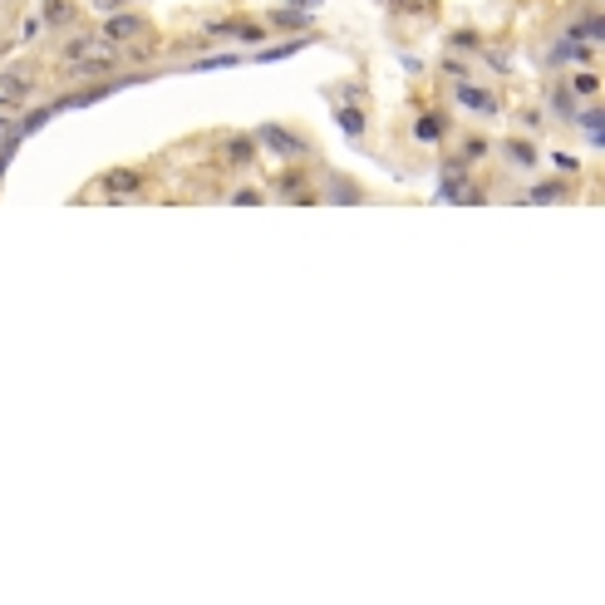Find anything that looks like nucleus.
I'll use <instances>...</instances> for the list:
<instances>
[{"instance_id":"nucleus-5","label":"nucleus","mask_w":605,"mask_h":605,"mask_svg":"<svg viewBox=\"0 0 605 605\" xmlns=\"http://www.w3.org/2000/svg\"><path fill=\"white\" fill-rule=\"evenodd\" d=\"M453 133V119L443 114V109H433V114H424V119L414 123V143H424V148H433V143H443Z\"/></svg>"},{"instance_id":"nucleus-17","label":"nucleus","mask_w":605,"mask_h":605,"mask_svg":"<svg viewBox=\"0 0 605 605\" xmlns=\"http://www.w3.org/2000/svg\"><path fill=\"white\" fill-rule=\"evenodd\" d=\"M232 64H242V55H207V60H192L187 69H197V74H207V69H232Z\"/></svg>"},{"instance_id":"nucleus-4","label":"nucleus","mask_w":605,"mask_h":605,"mask_svg":"<svg viewBox=\"0 0 605 605\" xmlns=\"http://www.w3.org/2000/svg\"><path fill=\"white\" fill-rule=\"evenodd\" d=\"M261 143H266L271 153H281V158H305V153H310V143L296 138V133H286L281 123H266V128H261Z\"/></svg>"},{"instance_id":"nucleus-16","label":"nucleus","mask_w":605,"mask_h":605,"mask_svg":"<svg viewBox=\"0 0 605 605\" xmlns=\"http://www.w3.org/2000/svg\"><path fill=\"white\" fill-rule=\"evenodd\" d=\"M227 158H232L237 168H246V163L256 158V138H232V143H227Z\"/></svg>"},{"instance_id":"nucleus-18","label":"nucleus","mask_w":605,"mask_h":605,"mask_svg":"<svg viewBox=\"0 0 605 605\" xmlns=\"http://www.w3.org/2000/svg\"><path fill=\"white\" fill-rule=\"evenodd\" d=\"M478 158H487V138L483 133H468L463 138V163H478Z\"/></svg>"},{"instance_id":"nucleus-14","label":"nucleus","mask_w":605,"mask_h":605,"mask_svg":"<svg viewBox=\"0 0 605 605\" xmlns=\"http://www.w3.org/2000/svg\"><path fill=\"white\" fill-rule=\"evenodd\" d=\"M566 89H571L576 99H586V104H596V94H601V79H596L591 69H581V74H576V79H571Z\"/></svg>"},{"instance_id":"nucleus-11","label":"nucleus","mask_w":605,"mask_h":605,"mask_svg":"<svg viewBox=\"0 0 605 605\" xmlns=\"http://www.w3.org/2000/svg\"><path fill=\"white\" fill-rule=\"evenodd\" d=\"M502 158H507L512 168H522V173H527V168H537V148H532V143H522V138H507V143H502Z\"/></svg>"},{"instance_id":"nucleus-20","label":"nucleus","mask_w":605,"mask_h":605,"mask_svg":"<svg viewBox=\"0 0 605 605\" xmlns=\"http://www.w3.org/2000/svg\"><path fill=\"white\" fill-rule=\"evenodd\" d=\"M20 138H25V133H20V128H15V133H10V138H0V178H5V168H10V163H15V148H20Z\"/></svg>"},{"instance_id":"nucleus-25","label":"nucleus","mask_w":605,"mask_h":605,"mask_svg":"<svg viewBox=\"0 0 605 605\" xmlns=\"http://www.w3.org/2000/svg\"><path fill=\"white\" fill-rule=\"evenodd\" d=\"M232 202H237V207H256V202H261V192H251V187H242V192H237Z\"/></svg>"},{"instance_id":"nucleus-6","label":"nucleus","mask_w":605,"mask_h":605,"mask_svg":"<svg viewBox=\"0 0 605 605\" xmlns=\"http://www.w3.org/2000/svg\"><path fill=\"white\" fill-rule=\"evenodd\" d=\"M109 50H119V45H109L104 35H74V40L60 50V60L74 64V60H84V55H109Z\"/></svg>"},{"instance_id":"nucleus-7","label":"nucleus","mask_w":605,"mask_h":605,"mask_svg":"<svg viewBox=\"0 0 605 605\" xmlns=\"http://www.w3.org/2000/svg\"><path fill=\"white\" fill-rule=\"evenodd\" d=\"M266 25H276V30H296V35H305V30H310V10H301V5L291 0V5H281V10H266Z\"/></svg>"},{"instance_id":"nucleus-2","label":"nucleus","mask_w":605,"mask_h":605,"mask_svg":"<svg viewBox=\"0 0 605 605\" xmlns=\"http://www.w3.org/2000/svg\"><path fill=\"white\" fill-rule=\"evenodd\" d=\"M453 104H458V109H468V114H483V119H492V114H497V94H492V89H483V84H473V79H458Z\"/></svg>"},{"instance_id":"nucleus-13","label":"nucleus","mask_w":605,"mask_h":605,"mask_svg":"<svg viewBox=\"0 0 605 605\" xmlns=\"http://www.w3.org/2000/svg\"><path fill=\"white\" fill-rule=\"evenodd\" d=\"M40 20H45L50 30H64V25H74V5H69V0H45Z\"/></svg>"},{"instance_id":"nucleus-15","label":"nucleus","mask_w":605,"mask_h":605,"mask_svg":"<svg viewBox=\"0 0 605 605\" xmlns=\"http://www.w3.org/2000/svg\"><path fill=\"white\" fill-rule=\"evenodd\" d=\"M551 114H561V119H576V94H571L566 84H556V89H551Z\"/></svg>"},{"instance_id":"nucleus-22","label":"nucleus","mask_w":605,"mask_h":605,"mask_svg":"<svg viewBox=\"0 0 605 605\" xmlns=\"http://www.w3.org/2000/svg\"><path fill=\"white\" fill-rule=\"evenodd\" d=\"M453 50H468V55H473V50H478V35H473V30H458V35H453Z\"/></svg>"},{"instance_id":"nucleus-19","label":"nucleus","mask_w":605,"mask_h":605,"mask_svg":"<svg viewBox=\"0 0 605 605\" xmlns=\"http://www.w3.org/2000/svg\"><path fill=\"white\" fill-rule=\"evenodd\" d=\"M335 123H340V128H345V133L355 138V133H360V128H364V109H350V104H345V109L335 114Z\"/></svg>"},{"instance_id":"nucleus-26","label":"nucleus","mask_w":605,"mask_h":605,"mask_svg":"<svg viewBox=\"0 0 605 605\" xmlns=\"http://www.w3.org/2000/svg\"><path fill=\"white\" fill-rule=\"evenodd\" d=\"M10 128H15V123H5V119H0V138H5V133H10Z\"/></svg>"},{"instance_id":"nucleus-21","label":"nucleus","mask_w":605,"mask_h":605,"mask_svg":"<svg viewBox=\"0 0 605 605\" xmlns=\"http://www.w3.org/2000/svg\"><path fill=\"white\" fill-rule=\"evenodd\" d=\"M566 197V187L561 182H542V187H532V202H561Z\"/></svg>"},{"instance_id":"nucleus-24","label":"nucleus","mask_w":605,"mask_h":605,"mask_svg":"<svg viewBox=\"0 0 605 605\" xmlns=\"http://www.w3.org/2000/svg\"><path fill=\"white\" fill-rule=\"evenodd\" d=\"M551 163H556V168H561V173H576V168H581V163H576V158H571V153H551Z\"/></svg>"},{"instance_id":"nucleus-3","label":"nucleus","mask_w":605,"mask_h":605,"mask_svg":"<svg viewBox=\"0 0 605 605\" xmlns=\"http://www.w3.org/2000/svg\"><path fill=\"white\" fill-rule=\"evenodd\" d=\"M30 94H35V69H5L0 74V109H10Z\"/></svg>"},{"instance_id":"nucleus-8","label":"nucleus","mask_w":605,"mask_h":605,"mask_svg":"<svg viewBox=\"0 0 605 605\" xmlns=\"http://www.w3.org/2000/svg\"><path fill=\"white\" fill-rule=\"evenodd\" d=\"M576 123H581V138H586L591 148H605V109H601V104L581 109V114H576Z\"/></svg>"},{"instance_id":"nucleus-9","label":"nucleus","mask_w":605,"mask_h":605,"mask_svg":"<svg viewBox=\"0 0 605 605\" xmlns=\"http://www.w3.org/2000/svg\"><path fill=\"white\" fill-rule=\"evenodd\" d=\"M566 40H586V45H601V40H605V20L596 15V10H586L581 20H571Z\"/></svg>"},{"instance_id":"nucleus-1","label":"nucleus","mask_w":605,"mask_h":605,"mask_svg":"<svg viewBox=\"0 0 605 605\" xmlns=\"http://www.w3.org/2000/svg\"><path fill=\"white\" fill-rule=\"evenodd\" d=\"M109 45H133V40H148V20L138 15V10H114L109 20H104V30H99Z\"/></svg>"},{"instance_id":"nucleus-12","label":"nucleus","mask_w":605,"mask_h":605,"mask_svg":"<svg viewBox=\"0 0 605 605\" xmlns=\"http://www.w3.org/2000/svg\"><path fill=\"white\" fill-rule=\"evenodd\" d=\"M305 45H310V30L305 35H291V40H281V45H271V50H261L256 64H271V60H291V55H301Z\"/></svg>"},{"instance_id":"nucleus-23","label":"nucleus","mask_w":605,"mask_h":605,"mask_svg":"<svg viewBox=\"0 0 605 605\" xmlns=\"http://www.w3.org/2000/svg\"><path fill=\"white\" fill-rule=\"evenodd\" d=\"M89 5H94V10H104V15H114V10H128L133 0H89Z\"/></svg>"},{"instance_id":"nucleus-10","label":"nucleus","mask_w":605,"mask_h":605,"mask_svg":"<svg viewBox=\"0 0 605 605\" xmlns=\"http://www.w3.org/2000/svg\"><path fill=\"white\" fill-rule=\"evenodd\" d=\"M138 187H143V173L138 168H119V173H109V178L99 182L104 197H123V192H138Z\"/></svg>"}]
</instances>
